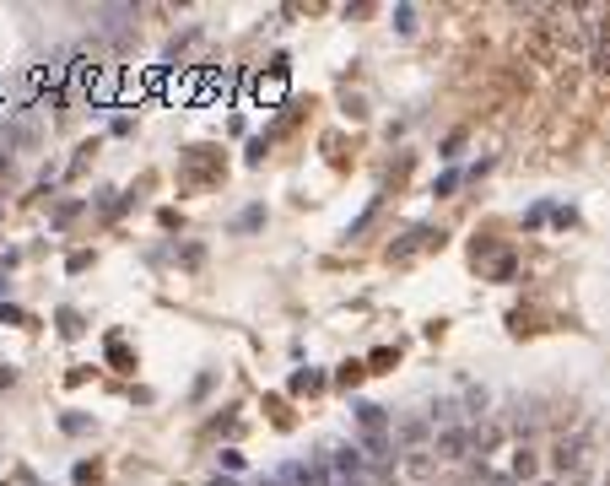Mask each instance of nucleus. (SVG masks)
Listing matches in <instances>:
<instances>
[{
	"label": "nucleus",
	"mask_w": 610,
	"mask_h": 486,
	"mask_svg": "<svg viewBox=\"0 0 610 486\" xmlns=\"http://www.w3.org/2000/svg\"><path fill=\"white\" fill-rule=\"evenodd\" d=\"M341 486H362V481H357V476H346V481H341Z\"/></svg>",
	"instance_id": "1"
}]
</instances>
